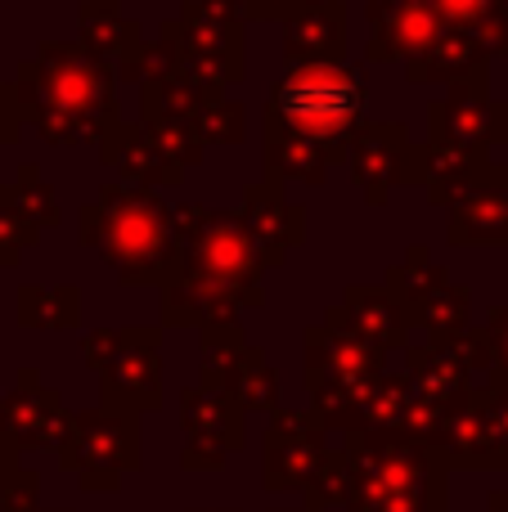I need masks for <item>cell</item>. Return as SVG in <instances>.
<instances>
[]
</instances>
